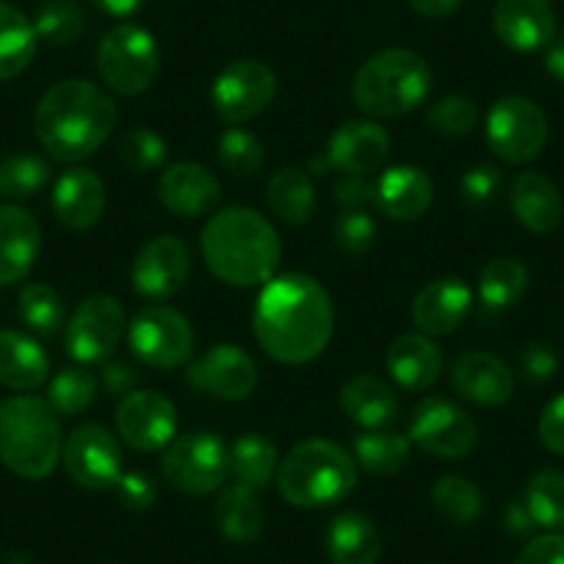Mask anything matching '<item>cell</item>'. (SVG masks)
<instances>
[{"label":"cell","mask_w":564,"mask_h":564,"mask_svg":"<svg viewBox=\"0 0 564 564\" xmlns=\"http://www.w3.org/2000/svg\"><path fill=\"white\" fill-rule=\"evenodd\" d=\"M117 128V106L106 89L84 78L58 80L34 111V133L47 155L78 164L95 155Z\"/></svg>","instance_id":"7a4b0ae2"},{"label":"cell","mask_w":564,"mask_h":564,"mask_svg":"<svg viewBox=\"0 0 564 564\" xmlns=\"http://www.w3.org/2000/svg\"><path fill=\"white\" fill-rule=\"evenodd\" d=\"M545 51V73L551 75L556 84H564V36H556Z\"/></svg>","instance_id":"680465c9"},{"label":"cell","mask_w":564,"mask_h":564,"mask_svg":"<svg viewBox=\"0 0 564 564\" xmlns=\"http://www.w3.org/2000/svg\"><path fill=\"white\" fill-rule=\"evenodd\" d=\"M117 432L135 452H161L177 432V410L159 390H133L117 406Z\"/></svg>","instance_id":"e0dca14e"},{"label":"cell","mask_w":564,"mask_h":564,"mask_svg":"<svg viewBox=\"0 0 564 564\" xmlns=\"http://www.w3.org/2000/svg\"><path fill=\"white\" fill-rule=\"evenodd\" d=\"M265 199H269V208L276 219L294 227L311 221L313 210H316V188H313V181L307 177V172L296 170V166L276 170L269 177Z\"/></svg>","instance_id":"1f68e13d"},{"label":"cell","mask_w":564,"mask_h":564,"mask_svg":"<svg viewBox=\"0 0 564 564\" xmlns=\"http://www.w3.org/2000/svg\"><path fill=\"white\" fill-rule=\"evenodd\" d=\"M216 155H219L221 170L230 172V175L236 177H252L254 172H260L265 159L263 141L243 128H227L225 133L219 135Z\"/></svg>","instance_id":"7bdbcfd3"},{"label":"cell","mask_w":564,"mask_h":564,"mask_svg":"<svg viewBox=\"0 0 564 564\" xmlns=\"http://www.w3.org/2000/svg\"><path fill=\"white\" fill-rule=\"evenodd\" d=\"M214 523L225 540L236 542V545H252L263 531V507L252 487L238 485V481L232 487H225L216 498Z\"/></svg>","instance_id":"4dcf8cb0"},{"label":"cell","mask_w":564,"mask_h":564,"mask_svg":"<svg viewBox=\"0 0 564 564\" xmlns=\"http://www.w3.org/2000/svg\"><path fill=\"white\" fill-rule=\"evenodd\" d=\"M335 243L349 258H362L377 241V221L368 210H340L333 227Z\"/></svg>","instance_id":"bcb514c9"},{"label":"cell","mask_w":564,"mask_h":564,"mask_svg":"<svg viewBox=\"0 0 564 564\" xmlns=\"http://www.w3.org/2000/svg\"><path fill=\"white\" fill-rule=\"evenodd\" d=\"M97 388L100 379L86 368H62L47 388V404L58 417H73L89 410L91 401L97 399Z\"/></svg>","instance_id":"60d3db41"},{"label":"cell","mask_w":564,"mask_h":564,"mask_svg":"<svg viewBox=\"0 0 564 564\" xmlns=\"http://www.w3.org/2000/svg\"><path fill=\"white\" fill-rule=\"evenodd\" d=\"M51 181V164L40 155L20 153L0 161V197L20 203L42 192Z\"/></svg>","instance_id":"ab89813d"},{"label":"cell","mask_w":564,"mask_h":564,"mask_svg":"<svg viewBox=\"0 0 564 564\" xmlns=\"http://www.w3.org/2000/svg\"><path fill=\"white\" fill-rule=\"evenodd\" d=\"M514 564H564V534L547 531L520 547Z\"/></svg>","instance_id":"f907efd6"},{"label":"cell","mask_w":564,"mask_h":564,"mask_svg":"<svg viewBox=\"0 0 564 564\" xmlns=\"http://www.w3.org/2000/svg\"><path fill=\"white\" fill-rule=\"evenodd\" d=\"M324 547L333 564H377L382 556V536L368 514L344 512L329 523Z\"/></svg>","instance_id":"f546056e"},{"label":"cell","mask_w":564,"mask_h":564,"mask_svg":"<svg viewBox=\"0 0 564 564\" xmlns=\"http://www.w3.org/2000/svg\"><path fill=\"white\" fill-rule=\"evenodd\" d=\"M340 410L366 430H384L399 415V395L371 373H357L340 388Z\"/></svg>","instance_id":"83f0119b"},{"label":"cell","mask_w":564,"mask_h":564,"mask_svg":"<svg viewBox=\"0 0 564 564\" xmlns=\"http://www.w3.org/2000/svg\"><path fill=\"white\" fill-rule=\"evenodd\" d=\"M523 503L534 525L547 531L564 529V474L562 470H540L529 479L523 490Z\"/></svg>","instance_id":"f35d334b"},{"label":"cell","mask_w":564,"mask_h":564,"mask_svg":"<svg viewBox=\"0 0 564 564\" xmlns=\"http://www.w3.org/2000/svg\"><path fill=\"white\" fill-rule=\"evenodd\" d=\"M62 463L69 479L84 490H108L119 481L122 446L111 430L100 423H84L69 432L62 448Z\"/></svg>","instance_id":"5bb4252c"},{"label":"cell","mask_w":564,"mask_h":564,"mask_svg":"<svg viewBox=\"0 0 564 564\" xmlns=\"http://www.w3.org/2000/svg\"><path fill=\"white\" fill-rule=\"evenodd\" d=\"M159 199L175 216L199 219V216L214 214L221 199V186L208 166L181 161L161 172Z\"/></svg>","instance_id":"ffe728a7"},{"label":"cell","mask_w":564,"mask_h":564,"mask_svg":"<svg viewBox=\"0 0 564 564\" xmlns=\"http://www.w3.org/2000/svg\"><path fill=\"white\" fill-rule=\"evenodd\" d=\"M36 45L40 40L34 23L9 0H0V84L29 69L36 56Z\"/></svg>","instance_id":"d6a6232c"},{"label":"cell","mask_w":564,"mask_h":564,"mask_svg":"<svg viewBox=\"0 0 564 564\" xmlns=\"http://www.w3.org/2000/svg\"><path fill=\"white\" fill-rule=\"evenodd\" d=\"M509 208H512L514 219L536 236H547L564 219L562 192L551 177L540 175V172H523L514 177L512 188H509Z\"/></svg>","instance_id":"4316f807"},{"label":"cell","mask_w":564,"mask_h":564,"mask_svg":"<svg viewBox=\"0 0 564 564\" xmlns=\"http://www.w3.org/2000/svg\"><path fill=\"white\" fill-rule=\"evenodd\" d=\"M42 249V227L31 210L0 205V285L23 282Z\"/></svg>","instance_id":"603a6c76"},{"label":"cell","mask_w":564,"mask_h":564,"mask_svg":"<svg viewBox=\"0 0 564 564\" xmlns=\"http://www.w3.org/2000/svg\"><path fill=\"white\" fill-rule=\"evenodd\" d=\"M558 371V355L545 340H531L520 351V373L529 382H547Z\"/></svg>","instance_id":"c3c4849f"},{"label":"cell","mask_w":564,"mask_h":564,"mask_svg":"<svg viewBox=\"0 0 564 564\" xmlns=\"http://www.w3.org/2000/svg\"><path fill=\"white\" fill-rule=\"evenodd\" d=\"M335 311L324 285L313 276L289 271L274 274L252 313V329L260 349L282 366H305L327 349L333 338Z\"/></svg>","instance_id":"6da1fadb"},{"label":"cell","mask_w":564,"mask_h":564,"mask_svg":"<svg viewBox=\"0 0 564 564\" xmlns=\"http://www.w3.org/2000/svg\"><path fill=\"white\" fill-rule=\"evenodd\" d=\"M89 3L108 18H130L144 7V0H89Z\"/></svg>","instance_id":"6f0895ef"},{"label":"cell","mask_w":564,"mask_h":564,"mask_svg":"<svg viewBox=\"0 0 564 564\" xmlns=\"http://www.w3.org/2000/svg\"><path fill=\"white\" fill-rule=\"evenodd\" d=\"M432 507L446 523L468 529L485 512V498H481V490L470 479L446 474L432 485Z\"/></svg>","instance_id":"e575fe53"},{"label":"cell","mask_w":564,"mask_h":564,"mask_svg":"<svg viewBox=\"0 0 564 564\" xmlns=\"http://www.w3.org/2000/svg\"><path fill=\"white\" fill-rule=\"evenodd\" d=\"M128 346L135 360L155 371L188 366L194 357V329L183 313L166 305L141 307L128 324Z\"/></svg>","instance_id":"ba28073f"},{"label":"cell","mask_w":564,"mask_h":564,"mask_svg":"<svg viewBox=\"0 0 564 564\" xmlns=\"http://www.w3.org/2000/svg\"><path fill=\"white\" fill-rule=\"evenodd\" d=\"M161 474L186 496L216 492L230 476V454L225 443L208 432L175 437L161 454Z\"/></svg>","instance_id":"30bf717a"},{"label":"cell","mask_w":564,"mask_h":564,"mask_svg":"<svg viewBox=\"0 0 564 564\" xmlns=\"http://www.w3.org/2000/svg\"><path fill=\"white\" fill-rule=\"evenodd\" d=\"M335 203L340 210H366L373 205V183L360 175H344L335 183Z\"/></svg>","instance_id":"f5cc1de1"},{"label":"cell","mask_w":564,"mask_h":564,"mask_svg":"<svg viewBox=\"0 0 564 564\" xmlns=\"http://www.w3.org/2000/svg\"><path fill=\"white\" fill-rule=\"evenodd\" d=\"M384 366H388V373L399 388L421 393L441 379L443 351L430 335L406 333L390 344Z\"/></svg>","instance_id":"484cf974"},{"label":"cell","mask_w":564,"mask_h":564,"mask_svg":"<svg viewBox=\"0 0 564 564\" xmlns=\"http://www.w3.org/2000/svg\"><path fill=\"white\" fill-rule=\"evenodd\" d=\"M536 435H540V443L547 452L564 457V393H558L542 410L540 423H536Z\"/></svg>","instance_id":"816d5d0a"},{"label":"cell","mask_w":564,"mask_h":564,"mask_svg":"<svg viewBox=\"0 0 564 564\" xmlns=\"http://www.w3.org/2000/svg\"><path fill=\"white\" fill-rule=\"evenodd\" d=\"M432 95V67L410 47H388L360 64L351 100L368 119H395Z\"/></svg>","instance_id":"5b68a950"},{"label":"cell","mask_w":564,"mask_h":564,"mask_svg":"<svg viewBox=\"0 0 564 564\" xmlns=\"http://www.w3.org/2000/svg\"><path fill=\"white\" fill-rule=\"evenodd\" d=\"M410 459V437L390 430H368L355 437V463L371 476L399 474Z\"/></svg>","instance_id":"d590c367"},{"label":"cell","mask_w":564,"mask_h":564,"mask_svg":"<svg viewBox=\"0 0 564 564\" xmlns=\"http://www.w3.org/2000/svg\"><path fill=\"white\" fill-rule=\"evenodd\" d=\"M503 525H507L512 534H529V531L534 529V520H531L523 498H514V501L507 503V512H503Z\"/></svg>","instance_id":"9f6ffc18"},{"label":"cell","mask_w":564,"mask_h":564,"mask_svg":"<svg viewBox=\"0 0 564 564\" xmlns=\"http://www.w3.org/2000/svg\"><path fill=\"white\" fill-rule=\"evenodd\" d=\"M435 199V183L417 166H390L373 183V205L393 221H417Z\"/></svg>","instance_id":"cb8c5ba5"},{"label":"cell","mask_w":564,"mask_h":564,"mask_svg":"<svg viewBox=\"0 0 564 564\" xmlns=\"http://www.w3.org/2000/svg\"><path fill=\"white\" fill-rule=\"evenodd\" d=\"M529 291V265L518 258H496L481 269L479 296L492 311H503L523 300Z\"/></svg>","instance_id":"8d00e7d4"},{"label":"cell","mask_w":564,"mask_h":564,"mask_svg":"<svg viewBox=\"0 0 564 564\" xmlns=\"http://www.w3.org/2000/svg\"><path fill=\"white\" fill-rule=\"evenodd\" d=\"M227 454H230V474L236 476L238 485H247L252 490L269 485L280 468V452L274 441L254 432L238 437Z\"/></svg>","instance_id":"836d02e7"},{"label":"cell","mask_w":564,"mask_h":564,"mask_svg":"<svg viewBox=\"0 0 564 564\" xmlns=\"http://www.w3.org/2000/svg\"><path fill=\"white\" fill-rule=\"evenodd\" d=\"M410 441L432 457L463 459L479 443V430L474 417L452 399L426 395L412 410Z\"/></svg>","instance_id":"8fae6325"},{"label":"cell","mask_w":564,"mask_h":564,"mask_svg":"<svg viewBox=\"0 0 564 564\" xmlns=\"http://www.w3.org/2000/svg\"><path fill=\"white\" fill-rule=\"evenodd\" d=\"M47 373H51V360L34 338L18 329L0 333V384L31 393L45 384Z\"/></svg>","instance_id":"f1b7e54d"},{"label":"cell","mask_w":564,"mask_h":564,"mask_svg":"<svg viewBox=\"0 0 564 564\" xmlns=\"http://www.w3.org/2000/svg\"><path fill=\"white\" fill-rule=\"evenodd\" d=\"M406 3H410L412 12H417L421 18L430 20L452 18V14L463 7V0H406Z\"/></svg>","instance_id":"11a10c76"},{"label":"cell","mask_w":564,"mask_h":564,"mask_svg":"<svg viewBox=\"0 0 564 564\" xmlns=\"http://www.w3.org/2000/svg\"><path fill=\"white\" fill-rule=\"evenodd\" d=\"M452 388L459 399L476 406H501L512 399L514 377L501 357L468 351L452 362Z\"/></svg>","instance_id":"7402d4cb"},{"label":"cell","mask_w":564,"mask_h":564,"mask_svg":"<svg viewBox=\"0 0 564 564\" xmlns=\"http://www.w3.org/2000/svg\"><path fill=\"white\" fill-rule=\"evenodd\" d=\"M192 276V252L177 236H159L139 249L130 265V282L141 300L166 302L181 294Z\"/></svg>","instance_id":"2e32d148"},{"label":"cell","mask_w":564,"mask_h":564,"mask_svg":"<svg viewBox=\"0 0 564 564\" xmlns=\"http://www.w3.org/2000/svg\"><path fill=\"white\" fill-rule=\"evenodd\" d=\"M113 490H117L119 503H122L124 509H133V512H144V509H150L155 503L153 479H148V476L139 474V470H128V474L119 476Z\"/></svg>","instance_id":"681fc988"},{"label":"cell","mask_w":564,"mask_h":564,"mask_svg":"<svg viewBox=\"0 0 564 564\" xmlns=\"http://www.w3.org/2000/svg\"><path fill=\"white\" fill-rule=\"evenodd\" d=\"M470 305H474V294L465 280H457V276L432 280L412 300V324L417 333L430 338L452 335L468 318Z\"/></svg>","instance_id":"44dd1931"},{"label":"cell","mask_w":564,"mask_h":564,"mask_svg":"<svg viewBox=\"0 0 564 564\" xmlns=\"http://www.w3.org/2000/svg\"><path fill=\"white\" fill-rule=\"evenodd\" d=\"M161 69L159 42L141 25L122 23L102 34L97 45V73L102 84L122 97L144 95Z\"/></svg>","instance_id":"52a82bcc"},{"label":"cell","mask_w":564,"mask_h":564,"mask_svg":"<svg viewBox=\"0 0 564 564\" xmlns=\"http://www.w3.org/2000/svg\"><path fill=\"white\" fill-rule=\"evenodd\" d=\"M276 95V75L269 64L258 58L232 62L216 75L210 102L216 117L225 124L252 122L271 106Z\"/></svg>","instance_id":"7c38bea8"},{"label":"cell","mask_w":564,"mask_h":564,"mask_svg":"<svg viewBox=\"0 0 564 564\" xmlns=\"http://www.w3.org/2000/svg\"><path fill=\"white\" fill-rule=\"evenodd\" d=\"M119 159L128 170L148 175L164 166L166 161V141L150 128H133L119 141Z\"/></svg>","instance_id":"ee69618b"},{"label":"cell","mask_w":564,"mask_h":564,"mask_svg":"<svg viewBox=\"0 0 564 564\" xmlns=\"http://www.w3.org/2000/svg\"><path fill=\"white\" fill-rule=\"evenodd\" d=\"M355 485V457L324 437L296 443L276 468V490L296 509L335 507L351 496Z\"/></svg>","instance_id":"8992f818"},{"label":"cell","mask_w":564,"mask_h":564,"mask_svg":"<svg viewBox=\"0 0 564 564\" xmlns=\"http://www.w3.org/2000/svg\"><path fill=\"white\" fill-rule=\"evenodd\" d=\"M62 426L53 406L40 395L0 401V463L14 476L42 481L62 459Z\"/></svg>","instance_id":"277c9868"},{"label":"cell","mask_w":564,"mask_h":564,"mask_svg":"<svg viewBox=\"0 0 564 564\" xmlns=\"http://www.w3.org/2000/svg\"><path fill=\"white\" fill-rule=\"evenodd\" d=\"M188 388L221 401H243L258 388V366L232 344H216L186 366Z\"/></svg>","instance_id":"9a60e30c"},{"label":"cell","mask_w":564,"mask_h":564,"mask_svg":"<svg viewBox=\"0 0 564 564\" xmlns=\"http://www.w3.org/2000/svg\"><path fill=\"white\" fill-rule=\"evenodd\" d=\"M501 186V170L492 164H479L465 172L463 181H459V194H463L465 205H470V208H487V205H492L498 199Z\"/></svg>","instance_id":"7dc6e473"},{"label":"cell","mask_w":564,"mask_h":564,"mask_svg":"<svg viewBox=\"0 0 564 564\" xmlns=\"http://www.w3.org/2000/svg\"><path fill=\"white\" fill-rule=\"evenodd\" d=\"M492 29L509 51L534 53L556 40V14L551 0H498Z\"/></svg>","instance_id":"d6986e66"},{"label":"cell","mask_w":564,"mask_h":564,"mask_svg":"<svg viewBox=\"0 0 564 564\" xmlns=\"http://www.w3.org/2000/svg\"><path fill=\"white\" fill-rule=\"evenodd\" d=\"M426 122L441 135H468L479 124V106L465 95H446L432 102Z\"/></svg>","instance_id":"f6af8a7d"},{"label":"cell","mask_w":564,"mask_h":564,"mask_svg":"<svg viewBox=\"0 0 564 564\" xmlns=\"http://www.w3.org/2000/svg\"><path fill=\"white\" fill-rule=\"evenodd\" d=\"M53 214L67 230H91L106 214V183L84 166L64 172L53 186Z\"/></svg>","instance_id":"d4e9b609"},{"label":"cell","mask_w":564,"mask_h":564,"mask_svg":"<svg viewBox=\"0 0 564 564\" xmlns=\"http://www.w3.org/2000/svg\"><path fill=\"white\" fill-rule=\"evenodd\" d=\"M135 382H139V377H135V371L128 366V362H117V360L102 362L100 384L106 388L108 395H113V399H124L128 393H133Z\"/></svg>","instance_id":"db71d44e"},{"label":"cell","mask_w":564,"mask_h":564,"mask_svg":"<svg viewBox=\"0 0 564 564\" xmlns=\"http://www.w3.org/2000/svg\"><path fill=\"white\" fill-rule=\"evenodd\" d=\"M390 155V133L377 119H349L329 135L327 159L344 175L368 177Z\"/></svg>","instance_id":"ac0fdd59"},{"label":"cell","mask_w":564,"mask_h":564,"mask_svg":"<svg viewBox=\"0 0 564 564\" xmlns=\"http://www.w3.org/2000/svg\"><path fill=\"white\" fill-rule=\"evenodd\" d=\"M487 148L503 164H529L547 144V117L534 100L507 95L487 113Z\"/></svg>","instance_id":"9c48e42d"},{"label":"cell","mask_w":564,"mask_h":564,"mask_svg":"<svg viewBox=\"0 0 564 564\" xmlns=\"http://www.w3.org/2000/svg\"><path fill=\"white\" fill-rule=\"evenodd\" d=\"M36 40L47 45H73L86 31V18L73 0H42L34 12Z\"/></svg>","instance_id":"b9f144b4"},{"label":"cell","mask_w":564,"mask_h":564,"mask_svg":"<svg viewBox=\"0 0 564 564\" xmlns=\"http://www.w3.org/2000/svg\"><path fill=\"white\" fill-rule=\"evenodd\" d=\"M20 318L34 329L36 335H45V338H56L67 324V311H64V300L53 285L47 282H29L20 289L18 296Z\"/></svg>","instance_id":"74e56055"},{"label":"cell","mask_w":564,"mask_h":564,"mask_svg":"<svg viewBox=\"0 0 564 564\" xmlns=\"http://www.w3.org/2000/svg\"><path fill=\"white\" fill-rule=\"evenodd\" d=\"M199 252L210 274L232 289H263L282 258L271 221L243 205L210 216L199 236Z\"/></svg>","instance_id":"3957f363"},{"label":"cell","mask_w":564,"mask_h":564,"mask_svg":"<svg viewBox=\"0 0 564 564\" xmlns=\"http://www.w3.org/2000/svg\"><path fill=\"white\" fill-rule=\"evenodd\" d=\"M128 333L124 307L111 294H91L78 305L64 327V349L73 360L95 366L106 362Z\"/></svg>","instance_id":"4fadbf2b"}]
</instances>
